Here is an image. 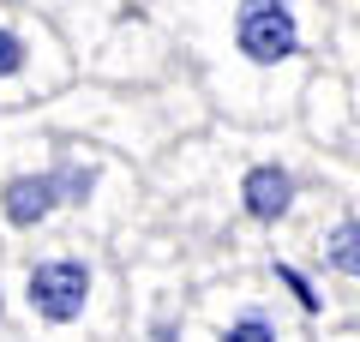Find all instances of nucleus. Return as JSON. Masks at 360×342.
I'll return each mask as SVG.
<instances>
[{"instance_id":"1","label":"nucleus","mask_w":360,"mask_h":342,"mask_svg":"<svg viewBox=\"0 0 360 342\" xmlns=\"http://www.w3.org/2000/svg\"><path fill=\"white\" fill-rule=\"evenodd\" d=\"M90 300H96V270H90L84 258H42V265H30V277H25V306H30L49 330L78 324V318L90 312Z\"/></svg>"},{"instance_id":"2","label":"nucleus","mask_w":360,"mask_h":342,"mask_svg":"<svg viewBox=\"0 0 360 342\" xmlns=\"http://www.w3.org/2000/svg\"><path fill=\"white\" fill-rule=\"evenodd\" d=\"M234 54L258 72L270 66H288L300 54V18L288 0H240L234 13Z\"/></svg>"},{"instance_id":"3","label":"nucleus","mask_w":360,"mask_h":342,"mask_svg":"<svg viewBox=\"0 0 360 342\" xmlns=\"http://www.w3.org/2000/svg\"><path fill=\"white\" fill-rule=\"evenodd\" d=\"M60 204H66L60 168H30V175H13L6 186H0V216H6L13 228H42Z\"/></svg>"},{"instance_id":"4","label":"nucleus","mask_w":360,"mask_h":342,"mask_svg":"<svg viewBox=\"0 0 360 342\" xmlns=\"http://www.w3.org/2000/svg\"><path fill=\"white\" fill-rule=\"evenodd\" d=\"M240 204L252 222H283L288 210H295V175L276 163H258L240 175Z\"/></svg>"},{"instance_id":"5","label":"nucleus","mask_w":360,"mask_h":342,"mask_svg":"<svg viewBox=\"0 0 360 342\" xmlns=\"http://www.w3.org/2000/svg\"><path fill=\"white\" fill-rule=\"evenodd\" d=\"M42 42L30 37L25 25H13V18H0V90H13V102L25 96V90L42 84Z\"/></svg>"},{"instance_id":"6","label":"nucleus","mask_w":360,"mask_h":342,"mask_svg":"<svg viewBox=\"0 0 360 342\" xmlns=\"http://www.w3.org/2000/svg\"><path fill=\"white\" fill-rule=\"evenodd\" d=\"M319 253L336 277H360V216H336V228L324 234Z\"/></svg>"},{"instance_id":"7","label":"nucleus","mask_w":360,"mask_h":342,"mask_svg":"<svg viewBox=\"0 0 360 342\" xmlns=\"http://www.w3.org/2000/svg\"><path fill=\"white\" fill-rule=\"evenodd\" d=\"M217 342H283V324H276L264 306H240V312L217 330Z\"/></svg>"},{"instance_id":"8","label":"nucleus","mask_w":360,"mask_h":342,"mask_svg":"<svg viewBox=\"0 0 360 342\" xmlns=\"http://www.w3.org/2000/svg\"><path fill=\"white\" fill-rule=\"evenodd\" d=\"M270 277H276V282H283V289L300 300V312H324V294L307 282V270H295L288 258H276V265H270Z\"/></svg>"},{"instance_id":"9","label":"nucleus","mask_w":360,"mask_h":342,"mask_svg":"<svg viewBox=\"0 0 360 342\" xmlns=\"http://www.w3.org/2000/svg\"><path fill=\"white\" fill-rule=\"evenodd\" d=\"M60 186H66V204H90L96 198V168L90 163H60Z\"/></svg>"},{"instance_id":"10","label":"nucleus","mask_w":360,"mask_h":342,"mask_svg":"<svg viewBox=\"0 0 360 342\" xmlns=\"http://www.w3.org/2000/svg\"><path fill=\"white\" fill-rule=\"evenodd\" d=\"M156 342H180V330L174 324H156Z\"/></svg>"}]
</instances>
